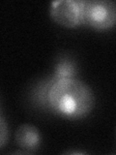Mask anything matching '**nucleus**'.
Returning <instances> with one entry per match:
<instances>
[{"mask_svg":"<svg viewBox=\"0 0 116 155\" xmlns=\"http://www.w3.org/2000/svg\"><path fill=\"white\" fill-rule=\"evenodd\" d=\"M14 140L17 145L26 152H32L40 147L42 136L40 131L31 124H21L16 131Z\"/></svg>","mask_w":116,"mask_h":155,"instance_id":"4","label":"nucleus"},{"mask_svg":"<svg viewBox=\"0 0 116 155\" xmlns=\"http://www.w3.org/2000/svg\"><path fill=\"white\" fill-rule=\"evenodd\" d=\"M8 140V127L4 119V115L1 114V138H0V147H4L5 143Z\"/></svg>","mask_w":116,"mask_h":155,"instance_id":"6","label":"nucleus"},{"mask_svg":"<svg viewBox=\"0 0 116 155\" xmlns=\"http://www.w3.org/2000/svg\"><path fill=\"white\" fill-rule=\"evenodd\" d=\"M50 16L55 23L61 26L72 28L81 24L80 9L75 0H57L51 3Z\"/></svg>","mask_w":116,"mask_h":155,"instance_id":"3","label":"nucleus"},{"mask_svg":"<svg viewBox=\"0 0 116 155\" xmlns=\"http://www.w3.org/2000/svg\"><path fill=\"white\" fill-rule=\"evenodd\" d=\"M81 24L95 30H106L116 25V2L111 0L77 1Z\"/></svg>","mask_w":116,"mask_h":155,"instance_id":"2","label":"nucleus"},{"mask_svg":"<svg viewBox=\"0 0 116 155\" xmlns=\"http://www.w3.org/2000/svg\"><path fill=\"white\" fill-rule=\"evenodd\" d=\"M95 105V95L84 81L69 79L53 81L47 95V108L62 118L77 120L88 115Z\"/></svg>","mask_w":116,"mask_h":155,"instance_id":"1","label":"nucleus"},{"mask_svg":"<svg viewBox=\"0 0 116 155\" xmlns=\"http://www.w3.org/2000/svg\"><path fill=\"white\" fill-rule=\"evenodd\" d=\"M76 74V63L72 60H71L70 58L64 57L56 63L51 79L53 81L75 79Z\"/></svg>","mask_w":116,"mask_h":155,"instance_id":"5","label":"nucleus"}]
</instances>
